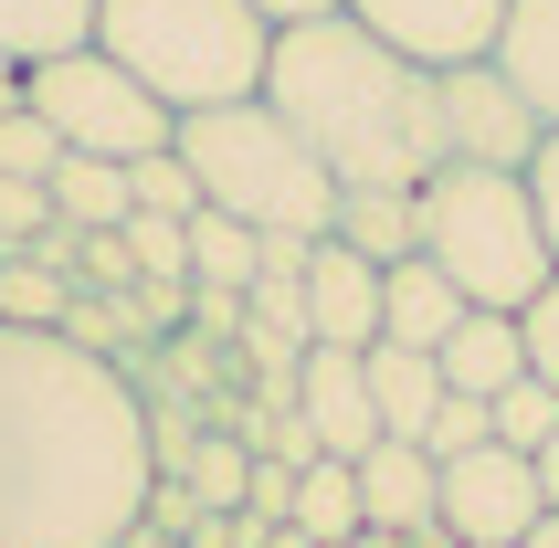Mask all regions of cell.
<instances>
[{
  "mask_svg": "<svg viewBox=\"0 0 559 548\" xmlns=\"http://www.w3.org/2000/svg\"><path fill=\"white\" fill-rule=\"evenodd\" d=\"M148 486L138 380L74 327H0V548H117Z\"/></svg>",
  "mask_w": 559,
  "mask_h": 548,
  "instance_id": "obj_1",
  "label": "cell"
},
{
  "mask_svg": "<svg viewBox=\"0 0 559 548\" xmlns=\"http://www.w3.org/2000/svg\"><path fill=\"white\" fill-rule=\"evenodd\" d=\"M264 106L328 158V180H338V190H423L433 169H454V138H443V74H433V63H412V53H391V43L359 32L348 11L275 32Z\"/></svg>",
  "mask_w": 559,
  "mask_h": 548,
  "instance_id": "obj_2",
  "label": "cell"
},
{
  "mask_svg": "<svg viewBox=\"0 0 559 548\" xmlns=\"http://www.w3.org/2000/svg\"><path fill=\"white\" fill-rule=\"evenodd\" d=\"M95 43L169 106V117H212L264 95L275 22L253 0H95Z\"/></svg>",
  "mask_w": 559,
  "mask_h": 548,
  "instance_id": "obj_3",
  "label": "cell"
},
{
  "mask_svg": "<svg viewBox=\"0 0 559 548\" xmlns=\"http://www.w3.org/2000/svg\"><path fill=\"white\" fill-rule=\"evenodd\" d=\"M180 158H190V180H201V212H233V222H253V233H307V243L338 222L328 158H317L264 95L212 106V117H180Z\"/></svg>",
  "mask_w": 559,
  "mask_h": 548,
  "instance_id": "obj_4",
  "label": "cell"
},
{
  "mask_svg": "<svg viewBox=\"0 0 559 548\" xmlns=\"http://www.w3.org/2000/svg\"><path fill=\"white\" fill-rule=\"evenodd\" d=\"M412 212H423V253H433L454 285H465V306H518L549 285V233H538V201H528V169H475V158H454V169H433V180L412 190Z\"/></svg>",
  "mask_w": 559,
  "mask_h": 548,
  "instance_id": "obj_5",
  "label": "cell"
},
{
  "mask_svg": "<svg viewBox=\"0 0 559 548\" xmlns=\"http://www.w3.org/2000/svg\"><path fill=\"white\" fill-rule=\"evenodd\" d=\"M22 106L53 127L63 148H85V158H148V148L180 138V117H169V106H158V95L106 53V43L32 63V74H22Z\"/></svg>",
  "mask_w": 559,
  "mask_h": 548,
  "instance_id": "obj_6",
  "label": "cell"
},
{
  "mask_svg": "<svg viewBox=\"0 0 559 548\" xmlns=\"http://www.w3.org/2000/svg\"><path fill=\"white\" fill-rule=\"evenodd\" d=\"M538 517H549V496H538V464L528 454L475 443V454L443 464V538H454V548H518Z\"/></svg>",
  "mask_w": 559,
  "mask_h": 548,
  "instance_id": "obj_7",
  "label": "cell"
},
{
  "mask_svg": "<svg viewBox=\"0 0 559 548\" xmlns=\"http://www.w3.org/2000/svg\"><path fill=\"white\" fill-rule=\"evenodd\" d=\"M348 22L380 32L391 53L433 63V74H454V63H497L507 0H348Z\"/></svg>",
  "mask_w": 559,
  "mask_h": 548,
  "instance_id": "obj_8",
  "label": "cell"
},
{
  "mask_svg": "<svg viewBox=\"0 0 559 548\" xmlns=\"http://www.w3.org/2000/svg\"><path fill=\"white\" fill-rule=\"evenodd\" d=\"M443 138H454V158H475V169H528L549 127L528 117V95L507 85L497 63H454V74H443Z\"/></svg>",
  "mask_w": 559,
  "mask_h": 548,
  "instance_id": "obj_9",
  "label": "cell"
},
{
  "mask_svg": "<svg viewBox=\"0 0 559 548\" xmlns=\"http://www.w3.org/2000/svg\"><path fill=\"white\" fill-rule=\"evenodd\" d=\"M359 517L412 538V548H454L443 538V464L423 443H402V432H380L370 454H359Z\"/></svg>",
  "mask_w": 559,
  "mask_h": 548,
  "instance_id": "obj_10",
  "label": "cell"
},
{
  "mask_svg": "<svg viewBox=\"0 0 559 548\" xmlns=\"http://www.w3.org/2000/svg\"><path fill=\"white\" fill-rule=\"evenodd\" d=\"M285 401H296V422L317 432V454H370L380 443V412H370V369H359V348H307L296 359V380H285Z\"/></svg>",
  "mask_w": 559,
  "mask_h": 548,
  "instance_id": "obj_11",
  "label": "cell"
},
{
  "mask_svg": "<svg viewBox=\"0 0 559 548\" xmlns=\"http://www.w3.org/2000/svg\"><path fill=\"white\" fill-rule=\"evenodd\" d=\"M380 337V264L338 233L307 253V348H370Z\"/></svg>",
  "mask_w": 559,
  "mask_h": 548,
  "instance_id": "obj_12",
  "label": "cell"
},
{
  "mask_svg": "<svg viewBox=\"0 0 559 548\" xmlns=\"http://www.w3.org/2000/svg\"><path fill=\"white\" fill-rule=\"evenodd\" d=\"M433 369H443V391L497 401L507 380H528V337H518V317H507V306H465V317H454V337L433 348Z\"/></svg>",
  "mask_w": 559,
  "mask_h": 548,
  "instance_id": "obj_13",
  "label": "cell"
},
{
  "mask_svg": "<svg viewBox=\"0 0 559 548\" xmlns=\"http://www.w3.org/2000/svg\"><path fill=\"white\" fill-rule=\"evenodd\" d=\"M465 317V285L433 264V253H402V264H380V337H402V348H443Z\"/></svg>",
  "mask_w": 559,
  "mask_h": 548,
  "instance_id": "obj_14",
  "label": "cell"
},
{
  "mask_svg": "<svg viewBox=\"0 0 559 548\" xmlns=\"http://www.w3.org/2000/svg\"><path fill=\"white\" fill-rule=\"evenodd\" d=\"M359 369H370V412H380V432H402V443H423V422L443 412V369H433V348H402V337H370V348H359Z\"/></svg>",
  "mask_w": 559,
  "mask_h": 548,
  "instance_id": "obj_15",
  "label": "cell"
},
{
  "mask_svg": "<svg viewBox=\"0 0 559 548\" xmlns=\"http://www.w3.org/2000/svg\"><path fill=\"white\" fill-rule=\"evenodd\" d=\"M497 74L528 95V117H538V127H559V0H507Z\"/></svg>",
  "mask_w": 559,
  "mask_h": 548,
  "instance_id": "obj_16",
  "label": "cell"
},
{
  "mask_svg": "<svg viewBox=\"0 0 559 548\" xmlns=\"http://www.w3.org/2000/svg\"><path fill=\"white\" fill-rule=\"evenodd\" d=\"M43 190H53V222H74V233H117V222L138 212V190H127V158H85V148H63Z\"/></svg>",
  "mask_w": 559,
  "mask_h": 548,
  "instance_id": "obj_17",
  "label": "cell"
},
{
  "mask_svg": "<svg viewBox=\"0 0 559 548\" xmlns=\"http://www.w3.org/2000/svg\"><path fill=\"white\" fill-rule=\"evenodd\" d=\"M285 527H307L317 548H338V538H359V464L348 454H307L296 464V496H285Z\"/></svg>",
  "mask_w": 559,
  "mask_h": 548,
  "instance_id": "obj_18",
  "label": "cell"
},
{
  "mask_svg": "<svg viewBox=\"0 0 559 548\" xmlns=\"http://www.w3.org/2000/svg\"><path fill=\"white\" fill-rule=\"evenodd\" d=\"M95 43V0H0V63H53Z\"/></svg>",
  "mask_w": 559,
  "mask_h": 548,
  "instance_id": "obj_19",
  "label": "cell"
},
{
  "mask_svg": "<svg viewBox=\"0 0 559 548\" xmlns=\"http://www.w3.org/2000/svg\"><path fill=\"white\" fill-rule=\"evenodd\" d=\"M348 253H370V264H402L423 253V212H412V190H338V222H328Z\"/></svg>",
  "mask_w": 559,
  "mask_h": 548,
  "instance_id": "obj_20",
  "label": "cell"
},
{
  "mask_svg": "<svg viewBox=\"0 0 559 548\" xmlns=\"http://www.w3.org/2000/svg\"><path fill=\"white\" fill-rule=\"evenodd\" d=\"M253 274H264V233L233 212H190V285H212V296H243Z\"/></svg>",
  "mask_w": 559,
  "mask_h": 548,
  "instance_id": "obj_21",
  "label": "cell"
},
{
  "mask_svg": "<svg viewBox=\"0 0 559 548\" xmlns=\"http://www.w3.org/2000/svg\"><path fill=\"white\" fill-rule=\"evenodd\" d=\"M63 317H74V274L0 253V327H63Z\"/></svg>",
  "mask_w": 559,
  "mask_h": 548,
  "instance_id": "obj_22",
  "label": "cell"
},
{
  "mask_svg": "<svg viewBox=\"0 0 559 548\" xmlns=\"http://www.w3.org/2000/svg\"><path fill=\"white\" fill-rule=\"evenodd\" d=\"M243 475H253L243 432H212V443H190V454H180V486L201 496V507H222V517L243 507Z\"/></svg>",
  "mask_w": 559,
  "mask_h": 548,
  "instance_id": "obj_23",
  "label": "cell"
},
{
  "mask_svg": "<svg viewBox=\"0 0 559 548\" xmlns=\"http://www.w3.org/2000/svg\"><path fill=\"white\" fill-rule=\"evenodd\" d=\"M127 190H138V212H169V222L201 212V180H190L180 138H169V148H148V158H127Z\"/></svg>",
  "mask_w": 559,
  "mask_h": 548,
  "instance_id": "obj_24",
  "label": "cell"
},
{
  "mask_svg": "<svg viewBox=\"0 0 559 548\" xmlns=\"http://www.w3.org/2000/svg\"><path fill=\"white\" fill-rule=\"evenodd\" d=\"M549 432H559V391H549V380H507V391H497V443H507V454H538Z\"/></svg>",
  "mask_w": 559,
  "mask_h": 548,
  "instance_id": "obj_25",
  "label": "cell"
},
{
  "mask_svg": "<svg viewBox=\"0 0 559 548\" xmlns=\"http://www.w3.org/2000/svg\"><path fill=\"white\" fill-rule=\"evenodd\" d=\"M475 443H497V401L443 391V412L423 422V454H433V464H454V454H475Z\"/></svg>",
  "mask_w": 559,
  "mask_h": 548,
  "instance_id": "obj_26",
  "label": "cell"
},
{
  "mask_svg": "<svg viewBox=\"0 0 559 548\" xmlns=\"http://www.w3.org/2000/svg\"><path fill=\"white\" fill-rule=\"evenodd\" d=\"M53 158H63V138L32 117V106H11V117H0V169H11V180H53Z\"/></svg>",
  "mask_w": 559,
  "mask_h": 548,
  "instance_id": "obj_27",
  "label": "cell"
},
{
  "mask_svg": "<svg viewBox=\"0 0 559 548\" xmlns=\"http://www.w3.org/2000/svg\"><path fill=\"white\" fill-rule=\"evenodd\" d=\"M518 337H528V380H549V391H559V274L518 306Z\"/></svg>",
  "mask_w": 559,
  "mask_h": 548,
  "instance_id": "obj_28",
  "label": "cell"
},
{
  "mask_svg": "<svg viewBox=\"0 0 559 548\" xmlns=\"http://www.w3.org/2000/svg\"><path fill=\"white\" fill-rule=\"evenodd\" d=\"M43 222H53V190H43V180H11V169H0V253H22Z\"/></svg>",
  "mask_w": 559,
  "mask_h": 548,
  "instance_id": "obj_29",
  "label": "cell"
},
{
  "mask_svg": "<svg viewBox=\"0 0 559 548\" xmlns=\"http://www.w3.org/2000/svg\"><path fill=\"white\" fill-rule=\"evenodd\" d=\"M528 201H538V233H549V264H559V127L538 138V158H528Z\"/></svg>",
  "mask_w": 559,
  "mask_h": 548,
  "instance_id": "obj_30",
  "label": "cell"
},
{
  "mask_svg": "<svg viewBox=\"0 0 559 548\" xmlns=\"http://www.w3.org/2000/svg\"><path fill=\"white\" fill-rule=\"evenodd\" d=\"M275 32H296V22H328V11H348V0H253Z\"/></svg>",
  "mask_w": 559,
  "mask_h": 548,
  "instance_id": "obj_31",
  "label": "cell"
},
{
  "mask_svg": "<svg viewBox=\"0 0 559 548\" xmlns=\"http://www.w3.org/2000/svg\"><path fill=\"white\" fill-rule=\"evenodd\" d=\"M528 464H538V496H549V517H559V432H549V443H538Z\"/></svg>",
  "mask_w": 559,
  "mask_h": 548,
  "instance_id": "obj_32",
  "label": "cell"
},
{
  "mask_svg": "<svg viewBox=\"0 0 559 548\" xmlns=\"http://www.w3.org/2000/svg\"><path fill=\"white\" fill-rule=\"evenodd\" d=\"M338 548H412V538H391V527H359V538H338Z\"/></svg>",
  "mask_w": 559,
  "mask_h": 548,
  "instance_id": "obj_33",
  "label": "cell"
},
{
  "mask_svg": "<svg viewBox=\"0 0 559 548\" xmlns=\"http://www.w3.org/2000/svg\"><path fill=\"white\" fill-rule=\"evenodd\" d=\"M11 106H22V63H0V117H11Z\"/></svg>",
  "mask_w": 559,
  "mask_h": 548,
  "instance_id": "obj_34",
  "label": "cell"
},
{
  "mask_svg": "<svg viewBox=\"0 0 559 548\" xmlns=\"http://www.w3.org/2000/svg\"><path fill=\"white\" fill-rule=\"evenodd\" d=\"M264 548H317V538H307V527H264Z\"/></svg>",
  "mask_w": 559,
  "mask_h": 548,
  "instance_id": "obj_35",
  "label": "cell"
},
{
  "mask_svg": "<svg viewBox=\"0 0 559 548\" xmlns=\"http://www.w3.org/2000/svg\"><path fill=\"white\" fill-rule=\"evenodd\" d=\"M518 548H559V517H538V527H528V538H518Z\"/></svg>",
  "mask_w": 559,
  "mask_h": 548,
  "instance_id": "obj_36",
  "label": "cell"
}]
</instances>
